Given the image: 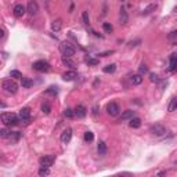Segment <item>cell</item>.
Instances as JSON below:
<instances>
[{
    "label": "cell",
    "mask_w": 177,
    "mask_h": 177,
    "mask_svg": "<svg viewBox=\"0 0 177 177\" xmlns=\"http://www.w3.org/2000/svg\"><path fill=\"white\" fill-rule=\"evenodd\" d=\"M0 118H2L4 126H17L18 125V116L11 112H3Z\"/></svg>",
    "instance_id": "1"
},
{
    "label": "cell",
    "mask_w": 177,
    "mask_h": 177,
    "mask_svg": "<svg viewBox=\"0 0 177 177\" xmlns=\"http://www.w3.org/2000/svg\"><path fill=\"white\" fill-rule=\"evenodd\" d=\"M60 51H61V54L64 55V57H72L73 54H75V46L72 44V43H69V42H62L60 44Z\"/></svg>",
    "instance_id": "2"
},
{
    "label": "cell",
    "mask_w": 177,
    "mask_h": 177,
    "mask_svg": "<svg viewBox=\"0 0 177 177\" xmlns=\"http://www.w3.org/2000/svg\"><path fill=\"white\" fill-rule=\"evenodd\" d=\"M2 87H3V90L9 94H15L17 90H18V84H17V82H15L14 79H6V80H3Z\"/></svg>",
    "instance_id": "3"
},
{
    "label": "cell",
    "mask_w": 177,
    "mask_h": 177,
    "mask_svg": "<svg viewBox=\"0 0 177 177\" xmlns=\"http://www.w3.org/2000/svg\"><path fill=\"white\" fill-rule=\"evenodd\" d=\"M33 69L35 71H39V72H48L50 71V64L47 62V61H36V62H33Z\"/></svg>",
    "instance_id": "4"
},
{
    "label": "cell",
    "mask_w": 177,
    "mask_h": 177,
    "mask_svg": "<svg viewBox=\"0 0 177 177\" xmlns=\"http://www.w3.org/2000/svg\"><path fill=\"white\" fill-rule=\"evenodd\" d=\"M54 156L53 155H44L39 159V165L40 168H51L53 163H54Z\"/></svg>",
    "instance_id": "5"
},
{
    "label": "cell",
    "mask_w": 177,
    "mask_h": 177,
    "mask_svg": "<svg viewBox=\"0 0 177 177\" xmlns=\"http://www.w3.org/2000/svg\"><path fill=\"white\" fill-rule=\"evenodd\" d=\"M27 12L30 17L36 15L37 12H39V4H37L35 0H29V2H28V6H27Z\"/></svg>",
    "instance_id": "6"
},
{
    "label": "cell",
    "mask_w": 177,
    "mask_h": 177,
    "mask_svg": "<svg viewBox=\"0 0 177 177\" xmlns=\"http://www.w3.org/2000/svg\"><path fill=\"white\" fill-rule=\"evenodd\" d=\"M19 119H21V122H24L25 125H28L30 120V109L28 108V107H24V108L19 109V114H18Z\"/></svg>",
    "instance_id": "7"
},
{
    "label": "cell",
    "mask_w": 177,
    "mask_h": 177,
    "mask_svg": "<svg viewBox=\"0 0 177 177\" xmlns=\"http://www.w3.org/2000/svg\"><path fill=\"white\" fill-rule=\"evenodd\" d=\"M119 112H120V108L116 102H109V104L107 105V114L108 115H111V116H118Z\"/></svg>",
    "instance_id": "8"
},
{
    "label": "cell",
    "mask_w": 177,
    "mask_h": 177,
    "mask_svg": "<svg viewBox=\"0 0 177 177\" xmlns=\"http://www.w3.org/2000/svg\"><path fill=\"white\" fill-rule=\"evenodd\" d=\"M150 130H151V133H152V134L159 136V137L166 134V129L162 126V125H159V123H156V125H152Z\"/></svg>",
    "instance_id": "9"
},
{
    "label": "cell",
    "mask_w": 177,
    "mask_h": 177,
    "mask_svg": "<svg viewBox=\"0 0 177 177\" xmlns=\"http://www.w3.org/2000/svg\"><path fill=\"white\" fill-rule=\"evenodd\" d=\"M78 72H76L75 69H69V71H66L65 73L62 75V79L65 82H72V80H76L78 79Z\"/></svg>",
    "instance_id": "10"
},
{
    "label": "cell",
    "mask_w": 177,
    "mask_h": 177,
    "mask_svg": "<svg viewBox=\"0 0 177 177\" xmlns=\"http://www.w3.org/2000/svg\"><path fill=\"white\" fill-rule=\"evenodd\" d=\"M12 12H14L17 18H21L22 15H25V12H27V7L24 4H15L14 9H12Z\"/></svg>",
    "instance_id": "11"
},
{
    "label": "cell",
    "mask_w": 177,
    "mask_h": 177,
    "mask_svg": "<svg viewBox=\"0 0 177 177\" xmlns=\"http://www.w3.org/2000/svg\"><path fill=\"white\" fill-rule=\"evenodd\" d=\"M71 138H72V129H65L62 133H61V137H60V140H61V143L62 144H68L69 141H71Z\"/></svg>",
    "instance_id": "12"
},
{
    "label": "cell",
    "mask_w": 177,
    "mask_h": 177,
    "mask_svg": "<svg viewBox=\"0 0 177 177\" xmlns=\"http://www.w3.org/2000/svg\"><path fill=\"white\" fill-rule=\"evenodd\" d=\"M169 71L170 72H177V54H172L169 60Z\"/></svg>",
    "instance_id": "13"
},
{
    "label": "cell",
    "mask_w": 177,
    "mask_h": 177,
    "mask_svg": "<svg viewBox=\"0 0 177 177\" xmlns=\"http://www.w3.org/2000/svg\"><path fill=\"white\" fill-rule=\"evenodd\" d=\"M119 19H120V24H123V25H126L127 21H129V15H127V11L125 7H122L119 11Z\"/></svg>",
    "instance_id": "14"
},
{
    "label": "cell",
    "mask_w": 177,
    "mask_h": 177,
    "mask_svg": "<svg viewBox=\"0 0 177 177\" xmlns=\"http://www.w3.org/2000/svg\"><path fill=\"white\" fill-rule=\"evenodd\" d=\"M86 114H87V111H86V108H84L83 105H78V107L75 108V115L78 118H84Z\"/></svg>",
    "instance_id": "15"
},
{
    "label": "cell",
    "mask_w": 177,
    "mask_h": 177,
    "mask_svg": "<svg viewBox=\"0 0 177 177\" xmlns=\"http://www.w3.org/2000/svg\"><path fill=\"white\" fill-rule=\"evenodd\" d=\"M129 126L132 127V129H138V127L141 126V119H140V118H137V116H133L132 119H130Z\"/></svg>",
    "instance_id": "16"
},
{
    "label": "cell",
    "mask_w": 177,
    "mask_h": 177,
    "mask_svg": "<svg viewBox=\"0 0 177 177\" xmlns=\"http://www.w3.org/2000/svg\"><path fill=\"white\" fill-rule=\"evenodd\" d=\"M134 116V111H132V109H127V111H125L122 115H120L119 120L122 122V120H127V119H132V118Z\"/></svg>",
    "instance_id": "17"
},
{
    "label": "cell",
    "mask_w": 177,
    "mask_h": 177,
    "mask_svg": "<svg viewBox=\"0 0 177 177\" xmlns=\"http://www.w3.org/2000/svg\"><path fill=\"white\" fill-rule=\"evenodd\" d=\"M97 152L101 156H104L107 154V144H105L104 141H100L98 143V145H97Z\"/></svg>",
    "instance_id": "18"
},
{
    "label": "cell",
    "mask_w": 177,
    "mask_h": 177,
    "mask_svg": "<svg viewBox=\"0 0 177 177\" xmlns=\"http://www.w3.org/2000/svg\"><path fill=\"white\" fill-rule=\"evenodd\" d=\"M21 138V133L19 132H11L10 133V136H9V140H10V143H17V141Z\"/></svg>",
    "instance_id": "19"
},
{
    "label": "cell",
    "mask_w": 177,
    "mask_h": 177,
    "mask_svg": "<svg viewBox=\"0 0 177 177\" xmlns=\"http://www.w3.org/2000/svg\"><path fill=\"white\" fill-rule=\"evenodd\" d=\"M61 28H62V21L61 19H54L53 24H51V29L54 32H58V30H61Z\"/></svg>",
    "instance_id": "20"
},
{
    "label": "cell",
    "mask_w": 177,
    "mask_h": 177,
    "mask_svg": "<svg viewBox=\"0 0 177 177\" xmlns=\"http://www.w3.org/2000/svg\"><path fill=\"white\" fill-rule=\"evenodd\" d=\"M177 109V97H173L169 102V107H168V111L169 112H174Z\"/></svg>",
    "instance_id": "21"
},
{
    "label": "cell",
    "mask_w": 177,
    "mask_h": 177,
    "mask_svg": "<svg viewBox=\"0 0 177 177\" xmlns=\"http://www.w3.org/2000/svg\"><path fill=\"white\" fill-rule=\"evenodd\" d=\"M21 84H22L24 89H29V87L33 86V80H32V79H29V78H22L21 79Z\"/></svg>",
    "instance_id": "22"
},
{
    "label": "cell",
    "mask_w": 177,
    "mask_h": 177,
    "mask_svg": "<svg viewBox=\"0 0 177 177\" xmlns=\"http://www.w3.org/2000/svg\"><path fill=\"white\" fill-rule=\"evenodd\" d=\"M130 82H132L133 84H140L141 82H143V75H140V73H137V75H133L132 78H130Z\"/></svg>",
    "instance_id": "23"
},
{
    "label": "cell",
    "mask_w": 177,
    "mask_h": 177,
    "mask_svg": "<svg viewBox=\"0 0 177 177\" xmlns=\"http://www.w3.org/2000/svg\"><path fill=\"white\" fill-rule=\"evenodd\" d=\"M102 71H104L105 73H114L115 71H116V65H115V64H109V65L104 66V68H102Z\"/></svg>",
    "instance_id": "24"
},
{
    "label": "cell",
    "mask_w": 177,
    "mask_h": 177,
    "mask_svg": "<svg viewBox=\"0 0 177 177\" xmlns=\"http://www.w3.org/2000/svg\"><path fill=\"white\" fill-rule=\"evenodd\" d=\"M156 10V4L155 3H152V4H150L148 7H145L144 9V11H143V15H150L152 11H155Z\"/></svg>",
    "instance_id": "25"
},
{
    "label": "cell",
    "mask_w": 177,
    "mask_h": 177,
    "mask_svg": "<svg viewBox=\"0 0 177 177\" xmlns=\"http://www.w3.org/2000/svg\"><path fill=\"white\" fill-rule=\"evenodd\" d=\"M62 64H64V65H66L68 68H71V69L75 68V62H73L72 60H69V57H64L62 58Z\"/></svg>",
    "instance_id": "26"
},
{
    "label": "cell",
    "mask_w": 177,
    "mask_h": 177,
    "mask_svg": "<svg viewBox=\"0 0 177 177\" xmlns=\"http://www.w3.org/2000/svg\"><path fill=\"white\" fill-rule=\"evenodd\" d=\"M168 37H169V40H170L173 44L177 46V30H173V32H170Z\"/></svg>",
    "instance_id": "27"
},
{
    "label": "cell",
    "mask_w": 177,
    "mask_h": 177,
    "mask_svg": "<svg viewBox=\"0 0 177 177\" xmlns=\"http://www.w3.org/2000/svg\"><path fill=\"white\" fill-rule=\"evenodd\" d=\"M82 19H83V24L86 25V27H89V24H90V18H89V12L84 11L83 14H82Z\"/></svg>",
    "instance_id": "28"
},
{
    "label": "cell",
    "mask_w": 177,
    "mask_h": 177,
    "mask_svg": "<svg viewBox=\"0 0 177 177\" xmlns=\"http://www.w3.org/2000/svg\"><path fill=\"white\" fill-rule=\"evenodd\" d=\"M94 140V134L91 132H86L84 133V141H87V143H91V141Z\"/></svg>",
    "instance_id": "29"
},
{
    "label": "cell",
    "mask_w": 177,
    "mask_h": 177,
    "mask_svg": "<svg viewBox=\"0 0 177 177\" xmlns=\"http://www.w3.org/2000/svg\"><path fill=\"white\" fill-rule=\"evenodd\" d=\"M10 76H11V78H14V79H22V78H24V76H22V73L19 72V71H11V72H10Z\"/></svg>",
    "instance_id": "30"
},
{
    "label": "cell",
    "mask_w": 177,
    "mask_h": 177,
    "mask_svg": "<svg viewBox=\"0 0 177 177\" xmlns=\"http://www.w3.org/2000/svg\"><path fill=\"white\" fill-rule=\"evenodd\" d=\"M50 111H51V107H50V104H48V102H46V104L42 105V112H43V114L48 115V114H50Z\"/></svg>",
    "instance_id": "31"
},
{
    "label": "cell",
    "mask_w": 177,
    "mask_h": 177,
    "mask_svg": "<svg viewBox=\"0 0 177 177\" xmlns=\"http://www.w3.org/2000/svg\"><path fill=\"white\" fill-rule=\"evenodd\" d=\"M102 28H104V30L107 33H111L112 30H114V28H112V25L109 24V22H104V24H102Z\"/></svg>",
    "instance_id": "32"
},
{
    "label": "cell",
    "mask_w": 177,
    "mask_h": 177,
    "mask_svg": "<svg viewBox=\"0 0 177 177\" xmlns=\"http://www.w3.org/2000/svg\"><path fill=\"white\" fill-rule=\"evenodd\" d=\"M50 174V168H40L39 170V176H48Z\"/></svg>",
    "instance_id": "33"
},
{
    "label": "cell",
    "mask_w": 177,
    "mask_h": 177,
    "mask_svg": "<svg viewBox=\"0 0 177 177\" xmlns=\"http://www.w3.org/2000/svg\"><path fill=\"white\" fill-rule=\"evenodd\" d=\"M138 73L140 75H145V73H148V68H147V65H140V68H138Z\"/></svg>",
    "instance_id": "34"
},
{
    "label": "cell",
    "mask_w": 177,
    "mask_h": 177,
    "mask_svg": "<svg viewBox=\"0 0 177 177\" xmlns=\"http://www.w3.org/2000/svg\"><path fill=\"white\" fill-rule=\"evenodd\" d=\"M10 133H11V132H9V130H7L6 127H3V129L0 130V136H2V137H3V138H9Z\"/></svg>",
    "instance_id": "35"
},
{
    "label": "cell",
    "mask_w": 177,
    "mask_h": 177,
    "mask_svg": "<svg viewBox=\"0 0 177 177\" xmlns=\"http://www.w3.org/2000/svg\"><path fill=\"white\" fill-rule=\"evenodd\" d=\"M150 79H151V82H154V83L159 82V76L156 75V73H150Z\"/></svg>",
    "instance_id": "36"
},
{
    "label": "cell",
    "mask_w": 177,
    "mask_h": 177,
    "mask_svg": "<svg viewBox=\"0 0 177 177\" xmlns=\"http://www.w3.org/2000/svg\"><path fill=\"white\" fill-rule=\"evenodd\" d=\"M73 114H75V112H73L71 108H66V109H65V116H66V118H72Z\"/></svg>",
    "instance_id": "37"
},
{
    "label": "cell",
    "mask_w": 177,
    "mask_h": 177,
    "mask_svg": "<svg viewBox=\"0 0 177 177\" xmlns=\"http://www.w3.org/2000/svg\"><path fill=\"white\" fill-rule=\"evenodd\" d=\"M87 64H89V65H97V64H98V60H96V58H89V60H87Z\"/></svg>",
    "instance_id": "38"
},
{
    "label": "cell",
    "mask_w": 177,
    "mask_h": 177,
    "mask_svg": "<svg viewBox=\"0 0 177 177\" xmlns=\"http://www.w3.org/2000/svg\"><path fill=\"white\" fill-rule=\"evenodd\" d=\"M47 93H50V94H57V93H58L57 87H50V89L47 90Z\"/></svg>",
    "instance_id": "39"
},
{
    "label": "cell",
    "mask_w": 177,
    "mask_h": 177,
    "mask_svg": "<svg viewBox=\"0 0 177 177\" xmlns=\"http://www.w3.org/2000/svg\"><path fill=\"white\" fill-rule=\"evenodd\" d=\"M173 11H174V12H177V6H174V9H173Z\"/></svg>",
    "instance_id": "40"
},
{
    "label": "cell",
    "mask_w": 177,
    "mask_h": 177,
    "mask_svg": "<svg viewBox=\"0 0 177 177\" xmlns=\"http://www.w3.org/2000/svg\"><path fill=\"white\" fill-rule=\"evenodd\" d=\"M122 2H125V0H122Z\"/></svg>",
    "instance_id": "41"
}]
</instances>
